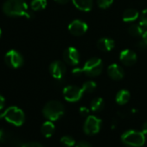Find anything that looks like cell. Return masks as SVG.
Returning a JSON list of instances; mask_svg holds the SVG:
<instances>
[{
	"mask_svg": "<svg viewBox=\"0 0 147 147\" xmlns=\"http://www.w3.org/2000/svg\"><path fill=\"white\" fill-rule=\"evenodd\" d=\"M3 11L9 17H33L25 0H7L3 5Z\"/></svg>",
	"mask_w": 147,
	"mask_h": 147,
	"instance_id": "6da1fadb",
	"label": "cell"
},
{
	"mask_svg": "<svg viewBox=\"0 0 147 147\" xmlns=\"http://www.w3.org/2000/svg\"><path fill=\"white\" fill-rule=\"evenodd\" d=\"M103 69V63L100 58L93 57L88 60L82 68H75L73 70L74 75H80L85 74L90 77H95L100 76Z\"/></svg>",
	"mask_w": 147,
	"mask_h": 147,
	"instance_id": "7a4b0ae2",
	"label": "cell"
},
{
	"mask_svg": "<svg viewBox=\"0 0 147 147\" xmlns=\"http://www.w3.org/2000/svg\"><path fill=\"white\" fill-rule=\"evenodd\" d=\"M42 113L44 117L49 120L55 121L63 115L64 107L60 101L51 100L44 106L42 109Z\"/></svg>",
	"mask_w": 147,
	"mask_h": 147,
	"instance_id": "3957f363",
	"label": "cell"
},
{
	"mask_svg": "<svg viewBox=\"0 0 147 147\" xmlns=\"http://www.w3.org/2000/svg\"><path fill=\"white\" fill-rule=\"evenodd\" d=\"M0 119H5L9 123L16 126H20L24 124L25 116L23 110L20 108L17 107H11L4 113H0Z\"/></svg>",
	"mask_w": 147,
	"mask_h": 147,
	"instance_id": "277c9868",
	"label": "cell"
},
{
	"mask_svg": "<svg viewBox=\"0 0 147 147\" xmlns=\"http://www.w3.org/2000/svg\"><path fill=\"white\" fill-rule=\"evenodd\" d=\"M121 140L129 147H141L145 142V137L142 131L129 130L121 135Z\"/></svg>",
	"mask_w": 147,
	"mask_h": 147,
	"instance_id": "5b68a950",
	"label": "cell"
},
{
	"mask_svg": "<svg viewBox=\"0 0 147 147\" xmlns=\"http://www.w3.org/2000/svg\"><path fill=\"white\" fill-rule=\"evenodd\" d=\"M84 92L82 88L77 86H67L63 89L64 99L68 102H76L80 100L83 95Z\"/></svg>",
	"mask_w": 147,
	"mask_h": 147,
	"instance_id": "8992f818",
	"label": "cell"
},
{
	"mask_svg": "<svg viewBox=\"0 0 147 147\" xmlns=\"http://www.w3.org/2000/svg\"><path fill=\"white\" fill-rule=\"evenodd\" d=\"M101 126V119L94 115L88 116L84 124V131L88 135H94L100 131Z\"/></svg>",
	"mask_w": 147,
	"mask_h": 147,
	"instance_id": "52a82bcc",
	"label": "cell"
},
{
	"mask_svg": "<svg viewBox=\"0 0 147 147\" xmlns=\"http://www.w3.org/2000/svg\"><path fill=\"white\" fill-rule=\"evenodd\" d=\"M0 142L6 144L10 147H22L24 145L22 140L14 135L13 133L8 132L0 127Z\"/></svg>",
	"mask_w": 147,
	"mask_h": 147,
	"instance_id": "ba28073f",
	"label": "cell"
},
{
	"mask_svg": "<svg viewBox=\"0 0 147 147\" xmlns=\"http://www.w3.org/2000/svg\"><path fill=\"white\" fill-rule=\"evenodd\" d=\"M5 61L6 64L12 68L20 67L24 64V58L22 55L15 49H11L5 54Z\"/></svg>",
	"mask_w": 147,
	"mask_h": 147,
	"instance_id": "9c48e42d",
	"label": "cell"
},
{
	"mask_svg": "<svg viewBox=\"0 0 147 147\" xmlns=\"http://www.w3.org/2000/svg\"><path fill=\"white\" fill-rule=\"evenodd\" d=\"M63 60L66 63L76 66L80 61V54L79 51L74 47H69L63 52Z\"/></svg>",
	"mask_w": 147,
	"mask_h": 147,
	"instance_id": "30bf717a",
	"label": "cell"
},
{
	"mask_svg": "<svg viewBox=\"0 0 147 147\" xmlns=\"http://www.w3.org/2000/svg\"><path fill=\"white\" fill-rule=\"evenodd\" d=\"M88 29V24L82 20H74L68 25L69 32L72 35L76 36H81L84 35L87 32Z\"/></svg>",
	"mask_w": 147,
	"mask_h": 147,
	"instance_id": "8fae6325",
	"label": "cell"
},
{
	"mask_svg": "<svg viewBox=\"0 0 147 147\" xmlns=\"http://www.w3.org/2000/svg\"><path fill=\"white\" fill-rule=\"evenodd\" d=\"M49 73L55 80L62 79L66 73V66L61 61H55L49 66Z\"/></svg>",
	"mask_w": 147,
	"mask_h": 147,
	"instance_id": "7c38bea8",
	"label": "cell"
},
{
	"mask_svg": "<svg viewBox=\"0 0 147 147\" xmlns=\"http://www.w3.org/2000/svg\"><path fill=\"white\" fill-rule=\"evenodd\" d=\"M120 61L125 66H132L137 61V55L131 49H124L119 54Z\"/></svg>",
	"mask_w": 147,
	"mask_h": 147,
	"instance_id": "4fadbf2b",
	"label": "cell"
},
{
	"mask_svg": "<svg viewBox=\"0 0 147 147\" xmlns=\"http://www.w3.org/2000/svg\"><path fill=\"white\" fill-rule=\"evenodd\" d=\"M107 72L108 76L114 81H119L123 79L125 76L124 69L118 64H112L108 66Z\"/></svg>",
	"mask_w": 147,
	"mask_h": 147,
	"instance_id": "5bb4252c",
	"label": "cell"
},
{
	"mask_svg": "<svg viewBox=\"0 0 147 147\" xmlns=\"http://www.w3.org/2000/svg\"><path fill=\"white\" fill-rule=\"evenodd\" d=\"M97 46L98 48L101 50V51H111L115 44H114V41L113 39L107 38V37H103L100 38L98 42H97Z\"/></svg>",
	"mask_w": 147,
	"mask_h": 147,
	"instance_id": "9a60e30c",
	"label": "cell"
},
{
	"mask_svg": "<svg viewBox=\"0 0 147 147\" xmlns=\"http://www.w3.org/2000/svg\"><path fill=\"white\" fill-rule=\"evenodd\" d=\"M72 2L74 5L82 11H89L93 7V0H72Z\"/></svg>",
	"mask_w": 147,
	"mask_h": 147,
	"instance_id": "2e32d148",
	"label": "cell"
},
{
	"mask_svg": "<svg viewBox=\"0 0 147 147\" xmlns=\"http://www.w3.org/2000/svg\"><path fill=\"white\" fill-rule=\"evenodd\" d=\"M138 12L135 9H127L123 12L122 19L125 23H131L138 19Z\"/></svg>",
	"mask_w": 147,
	"mask_h": 147,
	"instance_id": "e0dca14e",
	"label": "cell"
},
{
	"mask_svg": "<svg viewBox=\"0 0 147 147\" xmlns=\"http://www.w3.org/2000/svg\"><path fill=\"white\" fill-rule=\"evenodd\" d=\"M130 98H131V94H130L129 91L125 90V89H122L117 93L115 100H116L117 104H119V105H125L129 101Z\"/></svg>",
	"mask_w": 147,
	"mask_h": 147,
	"instance_id": "ac0fdd59",
	"label": "cell"
},
{
	"mask_svg": "<svg viewBox=\"0 0 147 147\" xmlns=\"http://www.w3.org/2000/svg\"><path fill=\"white\" fill-rule=\"evenodd\" d=\"M41 131L42 133V135L46 138H50L54 131H55V125L53 124L52 121L48 120L46 122H44L42 125L41 128Z\"/></svg>",
	"mask_w": 147,
	"mask_h": 147,
	"instance_id": "d6986e66",
	"label": "cell"
},
{
	"mask_svg": "<svg viewBox=\"0 0 147 147\" xmlns=\"http://www.w3.org/2000/svg\"><path fill=\"white\" fill-rule=\"evenodd\" d=\"M144 28L140 24H131L128 29V33L134 37H138V36H142L144 34Z\"/></svg>",
	"mask_w": 147,
	"mask_h": 147,
	"instance_id": "ffe728a7",
	"label": "cell"
},
{
	"mask_svg": "<svg viewBox=\"0 0 147 147\" xmlns=\"http://www.w3.org/2000/svg\"><path fill=\"white\" fill-rule=\"evenodd\" d=\"M47 6V0H32L30 3V8L32 11H38L45 9Z\"/></svg>",
	"mask_w": 147,
	"mask_h": 147,
	"instance_id": "44dd1931",
	"label": "cell"
},
{
	"mask_svg": "<svg viewBox=\"0 0 147 147\" xmlns=\"http://www.w3.org/2000/svg\"><path fill=\"white\" fill-rule=\"evenodd\" d=\"M91 110L93 112H99L104 107V100L102 98H95L91 102Z\"/></svg>",
	"mask_w": 147,
	"mask_h": 147,
	"instance_id": "7402d4cb",
	"label": "cell"
},
{
	"mask_svg": "<svg viewBox=\"0 0 147 147\" xmlns=\"http://www.w3.org/2000/svg\"><path fill=\"white\" fill-rule=\"evenodd\" d=\"M96 88H97V85L94 81H88L85 83H83L82 87L84 93H92L96 89Z\"/></svg>",
	"mask_w": 147,
	"mask_h": 147,
	"instance_id": "603a6c76",
	"label": "cell"
},
{
	"mask_svg": "<svg viewBox=\"0 0 147 147\" xmlns=\"http://www.w3.org/2000/svg\"><path fill=\"white\" fill-rule=\"evenodd\" d=\"M61 142L62 144H64L67 147H72L76 144V140L71 136H63L61 138Z\"/></svg>",
	"mask_w": 147,
	"mask_h": 147,
	"instance_id": "cb8c5ba5",
	"label": "cell"
},
{
	"mask_svg": "<svg viewBox=\"0 0 147 147\" xmlns=\"http://www.w3.org/2000/svg\"><path fill=\"white\" fill-rule=\"evenodd\" d=\"M113 2V0H97V4L100 8L107 9L108 8Z\"/></svg>",
	"mask_w": 147,
	"mask_h": 147,
	"instance_id": "d4e9b609",
	"label": "cell"
},
{
	"mask_svg": "<svg viewBox=\"0 0 147 147\" xmlns=\"http://www.w3.org/2000/svg\"><path fill=\"white\" fill-rule=\"evenodd\" d=\"M139 24L144 28L147 29V9L144 10L140 15V22Z\"/></svg>",
	"mask_w": 147,
	"mask_h": 147,
	"instance_id": "484cf974",
	"label": "cell"
},
{
	"mask_svg": "<svg viewBox=\"0 0 147 147\" xmlns=\"http://www.w3.org/2000/svg\"><path fill=\"white\" fill-rule=\"evenodd\" d=\"M22 147H43V146L37 142H29V143L24 144Z\"/></svg>",
	"mask_w": 147,
	"mask_h": 147,
	"instance_id": "4316f807",
	"label": "cell"
},
{
	"mask_svg": "<svg viewBox=\"0 0 147 147\" xmlns=\"http://www.w3.org/2000/svg\"><path fill=\"white\" fill-rule=\"evenodd\" d=\"M88 113H89V110L87 107H82L80 108V114L82 116H87V115H88Z\"/></svg>",
	"mask_w": 147,
	"mask_h": 147,
	"instance_id": "83f0119b",
	"label": "cell"
},
{
	"mask_svg": "<svg viewBox=\"0 0 147 147\" xmlns=\"http://www.w3.org/2000/svg\"><path fill=\"white\" fill-rule=\"evenodd\" d=\"M76 147H91V145L86 141H81L76 145Z\"/></svg>",
	"mask_w": 147,
	"mask_h": 147,
	"instance_id": "f1b7e54d",
	"label": "cell"
},
{
	"mask_svg": "<svg viewBox=\"0 0 147 147\" xmlns=\"http://www.w3.org/2000/svg\"><path fill=\"white\" fill-rule=\"evenodd\" d=\"M5 104V100L1 94H0V110H2L4 108Z\"/></svg>",
	"mask_w": 147,
	"mask_h": 147,
	"instance_id": "f546056e",
	"label": "cell"
},
{
	"mask_svg": "<svg viewBox=\"0 0 147 147\" xmlns=\"http://www.w3.org/2000/svg\"><path fill=\"white\" fill-rule=\"evenodd\" d=\"M142 132L144 134H147V121H145L142 125Z\"/></svg>",
	"mask_w": 147,
	"mask_h": 147,
	"instance_id": "4dcf8cb0",
	"label": "cell"
},
{
	"mask_svg": "<svg viewBox=\"0 0 147 147\" xmlns=\"http://www.w3.org/2000/svg\"><path fill=\"white\" fill-rule=\"evenodd\" d=\"M142 41L147 45V30H144V34L142 35Z\"/></svg>",
	"mask_w": 147,
	"mask_h": 147,
	"instance_id": "1f68e13d",
	"label": "cell"
},
{
	"mask_svg": "<svg viewBox=\"0 0 147 147\" xmlns=\"http://www.w3.org/2000/svg\"><path fill=\"white\" fill-rule=\"evenodd\" d=\"M55 1L60 5H66L69 2V0H55Z\"/></svg>",
	"mask_w": 147,
	"mask_h": 147,
	"instance_id": "d6a6232c",
	"label": "cell"
},
{
	"mask_svg": "<svg viewBox=\"0 0 147 147\" xmlns=\"http://www.w3.org/2000/svg\"><path fill=\"white\" fill-rule=\"evenodd\" d=\"M1 35H2V30H1V29H0V36H1Z\"/></svg>",
	"mask_w": 147,
	"mask_h": 147,
	"instance_id": "836d02e7",
	"label": "cell"
}]
</instances>
